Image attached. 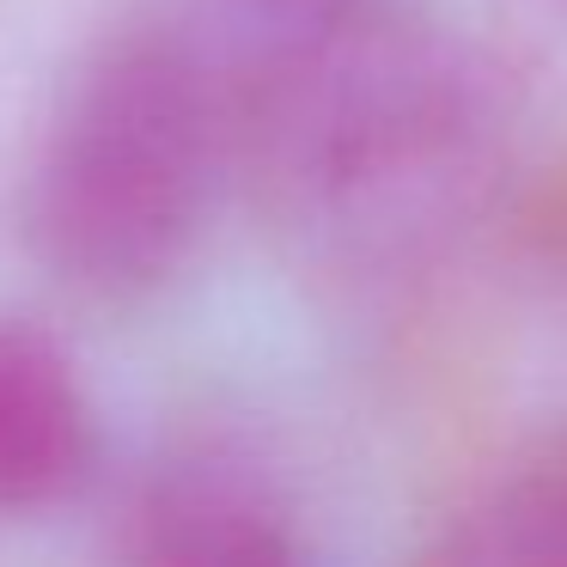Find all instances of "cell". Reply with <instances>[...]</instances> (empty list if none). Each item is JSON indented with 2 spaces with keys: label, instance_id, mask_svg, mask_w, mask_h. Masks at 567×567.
<instances>
[{
  "label": "cell",
  "instance_id": "cell-1",
  "mask_svg": "<svg viewBox=\"0 0 567 567\" xmlns=\"http://www.w3.org/2000/svg\"><path fill=\"white\" fill-rule=\"evenodd\" d=\"M306 13L226 74L233 172L348 245H415L476 202L506 128L494 62L384 0Z\"/></svg>",
  "mask_w": 567,
  "mask_h": 567
},
{
  "label": "cell",
  "instance_id": "cell-6",
  "mask_svg": "<svg viewBox=\"0 0 567 567\" xmlns=\"http://www.w3.org/2000/svg\"><path fill=\"white\" fill-rule=\"evenodd\" d=\"M513 238H518V257H525L530 281L555 306H567V159L525 189V202L513 214Z\"/></svg>",
  "mask_w": 567,
  "mask_h": 567
},
{
  "label": "cell",
  "instance_id": "cell-2",
  "mask_svg": "<svg viewBox=\"0 0 567 567\" xmlns=\"http://www.w3.org/2000/svg\"><path fill=\"white\" fill-rule=\"evenodd\" d=\"M233 177L226 74L177 25H123L74 68L31 165V245L92 299L189 269Z\"/></svg>",
  "mask_w": 567,
  "mask_h": 567
},
{
  "label": "cell",
  "instance_id": "cell-4",
  "mask_svg": "<svg viewBox=\"0 0 567 567\" xmlns=\"http://www.w3.org/2000/svg\"><path fill=\"white\" fill-rule=\"evenodd\" d=\"M128 567H306L245 476L214 457L159 470L135 501Z\"/></svg>",
  "mask_w": 567,
  "mask_h": 567
},
{
  "label": "cell",
  "instance_id": "cell-3",
  "mask_svg": "<svg viewBox=\"0 0 567 567\" xmlns=\"http://www.w3.org/2000/svg\"><path fill=\"white\" fill-rule=\"evenodd\" d=\"M92 403L74 360L31 323H0V513H38L92 470Z\"/></svg>",
  "mask_w": 567,
  "mask_h": 567
},
{
  "label": "cell",
  "instance_id": "cell-5",
  "mask_svg": "<svg viewBox=\"0 0 567 567\" xmlns=\"http://www.w3.org/2000/svg\"><path fill=\"white\" fill-rule=\"evenodd\" d=\"M415 567H567V433L530 445L457 506Z\"/></svg>",
  "mask_w": 567,
  "mask_h": 567
}]
</instances>
